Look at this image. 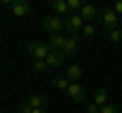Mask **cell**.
Instances as JSON below:
<instances>
[{"label": "cell", "mask_w": 122, "mask_h": 113, "mask_svg": "<svg viewBox=\"0 0 122 113\" xmlns=\"http://www.w3.org/2000/svg\"><path fill=\"white\" fill-rule=\"evenodd\" d=\"M86 111H87V113H100V107H98V105L92 101V103L86 105Z\"/></svg>", "instance_id": "obj_21"}, {"label": "cell", "mask_w": 122, "mask_h": 113, "mask_svg": "<svg viewBox=\"0 0 122 113\" xmlns=\"http://www.w3.org/2000/svg\"><path fill=\"white\" fill-rule=\"evenodd\" d=\"M26 103H29L33 109H45V105H47V97H45V95H30L29 99H26Z\"/></svg>", "instance_id": "obj_13"}, {"label": "cell", "mask_w": 122, "mask_h": 113, "mask_svg": "<svg viewBox=\"0 0 122 113\" xmlns=\"http://www.w3.org/2000/svg\"><path fill=\"white\" fill-rule=\"evenodd\" d=\"M100 113H120V111H118V107H116V105L106 103L104 107H100Z\"/></svg>", "instance_id": "obj_18"}, {"label": "cell", "mask_w": 122, "mask_h": 113, "mask_svg": "<svg viewBox=\"0 0 122 113\" xmlns=\"http://www.w3.org/2000/svg\"><path fill=\"white\" fill-rule=\"evenodd\" d=\"M77 47H79V35H69L65 40V47H63V55L67 56V59H71V56L77 55Z\"/></svg>", "instance_id": "obj_5"}, {"label": "cell", "mask_w": 122, "mask_h": 113, "mask_svg": "<svg viewBox=\"0 0 122 113\" xmlns=\"http://www.w3.org/2000/svg\"><path fill=\"white\" fill-rule=\"evenodd\" d=\"M92 99H94V103H96L98 107H104L106 101H108V91H106V89H96Z\"/></svg>", "instance_id": "obj_14"}, {"label": "cell", "mask_w": 122, "mask_h": 113, "mask_svg": "<svg viewBox=\"0 0 122 113\" xmlns=\"http://www.w3.org/2000/svg\"><path fill=\"white\" fill-rule=\"evenodd\" d=\"M65 59L67 56L61 51H51L47 55V59H45V63H47V67H61L63 63H65Z\"/></svg>", "instance_id": "obj_7"}, {"label": "cell", "mask_w": 122, "mask_h": 113, "mask_svg": "<svg viewBox=\"0 0 122 113\" xmlns=\"http://www.w3.org/2000/svg\"><path fill=\"white\" fill-rule=\"evenodd\" d=\"M65 28H67L69 35H77L83 28V18L79 16V14H69V16L65 18Z\"/></svg>", "instance_id": "obj_4"}, {"label": "cell", "mask_w": 122, "mask_h": 113, "mask_svg": "<svg viewBox=\"0 0 122 113\" xmlns=\"http://www.w3.org/2000/svg\"><path fill=\"white\" fill-rule=\"evenodd\" d=\"M120 89H122V83H120Z\"/></svg>", "instance_id": "obj_25"}, {"label": "cell", "mask_w": 122, "mask_h": 113, "mask_svg": "<svg viewBox=\"0 0 122 113\" xmlns=\"http://www.w3.org/2000/svg\"><path fill=\"white\" fill-rule=\"evenodd\" d=\"M118 18H120V16L114 12L112 6H106V8L96 16V22L100 26H104L106 30H112V28H116V26H118Z\"/></svg>", "instance_id": "obj_1"}, {"label": "cell", "mask_w": 122, "mask_h": 113, "mask_svg": "<svg viewBox=\"0 0 122 113\" xmlns=\"http://www.w3.org/2000/svg\"><path fill=\"white\" fill-rule=\"evenodd\" d=\"M79 16L83 18V20H94V18L98 16V10H96V6L94 4H83L81 6V10H79Z\"/></svg>", "instance_id": "obj_12"}, {"label": "cell", "mask_w": 122, "mask_h": 113, "mask_svg": "<svg viewBox=\"0 0 122 113\" xmlns=\"http://www.w3.org/2000/svg\"><path fill=\"white\" fill-rule=\"evenodd\" d=\"M81 77H83L81 67H79V65H69V69H67V73H65V79H67V81L79 83V81H81Z\"/></svg>", "instance_id": "obj_8"}, {"label": "cell", "mask_w": 122, "mask_h": 113, "mask_svg": "<svg viewBox=\"0 0 122 113\" xmlns=\"http://www.w3.org/2000/svg\"><path fill=\"white\" fill-rule=\"evenodd\" d=\"M0 44H2V43H0Z\"/></svg>", "instance_id": "obj_26"}, {"label": "cell", "mask_w": 122, "mask_h": 113, "mask_svg": "<svg viewBox=\"0 0 122 113\" xmlns=\"http://www.w3.org/2000/svg\"><path fill=\"white\" fill-rule=\"evenodd\" d=\"M53 87L59 89V91H67L69 89V81L65 77H53Z\"/></svg>", "instance_id": "obj_15"}, {"label": "cell", "mask_w": 122, "mask_h": 113, "mask_svg": "<svg viewBox=\"0 0 122 113\" xmlns=\"http://www.w3.org/2000/svg\"><path fill=\"white\" fill-rule=\"evenodd\" d=\"M10 6H12L14 16H26V14H29V4H26L25 0H12Z\"/></svg>", "instance_id": "obj_10"}, {"label": "cell", "mask_w": 122, "mask_h": 113, "mask_svg": "<svg viewBox=\"0 0 122 113\" xmlns=\"http://www.w3.org/2000/svg\"><path fill=\"white\" fill-rule=\"evenodd\" d=\"M81 32H83V35H86V36H92V35H94V32H96V28H94V26H92V24H86V26H83V28H81Z\"/></svg>", "instance_id": "obj_22"}, {"label": "cell", "mask_w": 122, "mask_h": 113, "mask_svg": "<svg viewBox=\"0 0 122 113\" xmlns=\"http://www.w3.org/2000/svg\"><path fill=\"white\" fill-rule=\"evenodd\" d=\"M51 8H53V12H57V16H69V6H67V2L65 0H53L51 2Z\"/></svg>", "instance_id": "obj_9"}, {"label": "cell", "mask_w": 122, "mask_h": 113, "mask_svg": "<svg viewBox=\"0 0 122 113\" xmlns=\"http://www.w3.org/2000/svg\"><path fill=\"white\" fill-rule=\"evenodd\" d=\"M65 40H67V36H63L61 32H59V35H51L49 48H51V51H63V47H65Z\"/></svg>", "instance_id": "obj_11"}, {"label": "cell", "mask_w": 122, "mask_h": 113, "mask_svg": "<svg viewBox=\"0 0 122 113\" xmlns=\"http://www.w3.org/2000/svg\"><path fill=\"white\" fill-rule=\"evenodd\" d=\"M16 113H33V107H30V105L25 101V103H20V105H18Z\"/></svg>", "instance_id": "obj_19"}, {"label": "cell", "mask_w": 122, "mask_h": 113, "mask_svg": "<svg viewBox=\"0 0 122 113\" xmlns=\"http://www.w3.org/2000/svg\"><path fill=\"white\" fill-rule=\"evenodd\" d=\"M43 28L51 35H59L65 28V20H61L59 16H45L43 18Z\"/></svg>", "instance_id": "obj_3"}, {"label": "cell", "mask_w": 122, "mask_h": 113, "mask_svg": "<svg viewBox=\"0 0 122 113\" xmlns=\"http://www.w3.org/2000/svg\"><path fill=\"white\" fill-rule=\"evenodd\" d=\"M106 36H108L110 43H120L122 40V30L116 26V28H112V30H106Z\"/></svg>", "instance_id": "obj_16"}, {"label": "cell", "mask_w": 122, "mask_h": 113, "mask_svg": "<svg viewBox=\"0 0 122 113\" xmlns=\"http://www.w3.org/2000/svg\"><path fill=\"white\" fill-rule=\"evenodd\" d=\"M33 69H35V71H39V73H43V71L47 69V63H45V61H35Z\"/></svg>", "instance_id": "obj_20"}, {"label": "cell", "mask_w": 122, "mask_h": 113, "mask_svg": "<svg viewBox=\"0 0 122 113\" xmlns=\"http://www.w3.org/2000/svg\"><path fill=\"white\" fill-rule=\"evenodd\" d=\"M33 113H47L45 109H33Z\"/></svg>", "instance_id": "obj_24"}, {"label": "cell", "mask_w": 122, "mask_h": 113, "mask_svg": "<svg viewBox=\"0 0 122 113\" xmlns=\"http://www.w3.org/2000/svg\"><path fill=\"white\" fill-rule=\"evenodd\" d=\"M67 6H69V12H73V10H81L83 2L81 0H67Z\"/></svg>", "instance_id": "obj_17"}, {"label": "cell", "mask_w": 122, "mask_h": 113, "mask_svg": "<svg viewBox=\"0 0 122 113\" xmlns=\"http://www.w3.org/2000/svg\"><path fill=\"white\" fill-rule=\"evenodd\" d=\"M69 97L75 101V103H81L86 101V87H83L81 83H69V89H67Z\"/></svg>", "instance_id": "obj_6"}, {"label": "cell", "mask_w": 122, "mask_h": 113, "mask_svg": "<svg viewBox=\"0 0 122 113\" xmlns=\"http://www.w3.org/2000/svg\"><path fill=\"white\" fill-rule=\"evenodd\" d=\"M112 8H114V12H116L118 16H122V0H118V2L112 6Z\"/></svg>", "instance_id": "obj_23"}, {"label": "cell", "mask_w": 122, "mask_h": 113, "mask_svg": "<svg viewBox=\"0 0 122 113\" xmlns=\"http://www.w3.org/2000/svg\"><path fill=\"white\" fill-rule=\"evenodd\" d=\"M29 55L35 59V61H45L47 59V55L51 52V48H49V44L41 43V40H33V43H29Z\"/></svg>", "instance_id": "obj_2"}]
</instances>
